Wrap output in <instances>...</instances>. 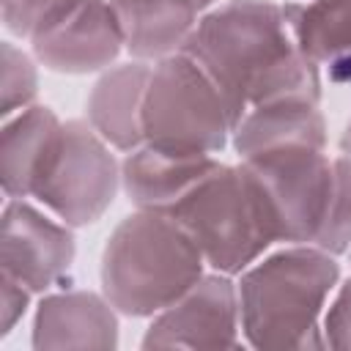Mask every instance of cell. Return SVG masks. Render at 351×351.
I'll use <instances>...</instances> for the list:
<instances>
[{
    "label": "cell",
    "instance_id": "cell-20",
    "mask_svg": "<svg viewBox=\"0 0 351 351\" xmlns=\"http://www.w3.org/2000/svg\"><path fill=\"white\" fill-rule=\"evenodd\" d=\"M3 104H0V112L8 118L14 110H25L33 96H36V66L33 60L16 49L14 44H3Z\"/></svg>",
    "mask_w": 351,
    "mask_h": 351
},
{
    "label": "cell",
    "instance_id": "cell-9",
    "mask_svg": "<svg viewBox=\"0 0 351 351\" xmlns=\"http://www.w3.org/2000/svg\"><path fill=\"white\" fill-rule=\"evenodd\" d=\"M123 44V30L110 0H77L55 25L33 38L36 58L60 74H88L110 66Z\"/></svg>",
    "mask_w": 351,
    "mask_h": 351
},
{
    "label": "cell",
    "instance_id": "cell-24",
    "mask_svg": "<svg viewBox=\"0 0 351 351\" xmlns=\"http://www.w3.org/2000/svg\"><path fill=\"white\" fill-rule=\"evenodd\" d=\"M189 3H192V5L197 8V11H203V8H208V5H214L217 0H189Z\"/></svg>",
    "mask_w": 351,
    "mask_h": 351
},
{
    "label": "cell",
    "instance_id": "cell-10",
    "mask_svg": "<svg viewBox=\"0 0 351 351\" xmlns=\"http://www.w3.org/2000/svg\"><path fill=\"white\" fill-rule=\"evenodd\" d=\"M74 261V236L66 225L47 219L22 200H11L3 211L0 266L5 274L44 291L55 285Z\"/></svg>",
    "mask_w": 351,
    "mask_h": 351
},
{
    "label": "cell",
    "instance_id": "cell-14",
    "mask_svg": "<svg viewBox=\"0 0 351 351\" xmlns=\"http://www.w3.org/2000/svg\"><path fill=\"white\" fill-rule=\"evenodd\" d=\"M324 143H326L324 118L318 112V101L310 99H282V101L258 104L247 110L233 129V145L241 159L285 145L324 148Z\"/></svg>",
    "mask_w": 351,
    "mask_h": 351
},
{
    "label": "cell",
    "instance_id": "cell-22",
    "mask_svg": "<svg viewBox=\"0 0 351 351\" xmlns=\"http://www.w3.org/2000/svg\"><path fill=\"white\" fill-rule=\"evenodd\" d=\"M30 302V288L14 280L11 274H0V337H5L16 321L25 315Z\"/></svg>",
    "mask_w": 351,
    "mask_h": 351
},
{
    "label": "cell",
    "instance_id": "cell-7",
    "mask_svg": "<svg viewBox=\"0 0 351 351\" xmlns=\"http://www.w3.org/2000/svg\"><path fill=\"white\" fill-rule=\"evenodd\" d=\"M118 181L121 173L107 140L82 121H66L33 195L66 225L80 228L110 208Z\"/></svg>",
    "mask_w": 351,
    "mask_h": 351
},
{
    "label": "cell",
    "instance_id": "cell-2",
    "mask_svg": "<svg viewBox=\"0 0 351 351\" xmlns=\"http://www.w3.org/2000/svg\"><path fill=\"white\" fill-rule=\"evenodd\" d=\"M203 252L167 211L126 217L101 252V291L126 315H154L203 277Z\"/></svg>",
    "mask_w": 351,
    "mask_h": 351
},
{
    "label": "cell",
    "instance_id": "cell-12",
    "mask_svg": "<svg viewBox=\"0 0 351 351\" xmlns=\"http://www.w3.org/2000/svg\"><path fill=\"white\" fill-rule=\"evenodd\" d=\"M214 167L217 159L211 154H186L143 143L126 156L121 181L137 208L170 211Z\"/></svg>",
    "mask_w": 351,
    "mask_h": 351
},
{
    "label": "cell",
    "instance_id": "cell-16",
    "mask_svg": "<svg viewBox=\"0 0 351 351\" xmlns=\"http://www.w3.org/2000/svg\"><path fill=\"white\" fill-rule=\"evenodd\" d=\"M123 30V44L134 58H167L184 49L197 25L189 0H110Z\"/></svg>",
    "mask_w": 351,
    "mask_h": 351
},
{
    "label": "cell",
    "instance_id": "cell-15",
    "mask_svg": "<svg viewBox=\"0 0 351 351\" xmlns=\"http://www.w3.org/2000/svg\"><path fill=\"white\" fill-rule=\"evenodd\" d=\"M151 69L143 63H126L107 71L88 96L90 126L115 148L134 151L143 137V101Z\"/></svg>",
    "mask_w": 351,
    "mask_h": 351
},
{
    "label": "cell",
    "instance_id": "cell-17",
    "mask_svg": "<svg viewBox=\"0 0 351 351\" xmlns=\"http://www.w3.org/2000/svg\"><path fill=\"white\" fill-rule=\"evenodd\" d=\"M299 47L332 80L351 82V0H313L288 5Z\"/></svg>",
    "mask_w": 351,
    "mask_h": 351
},
{
    "label": "cell",
    "instance_id": "cell-19",
    "mask_svg": "<svg viewBox=\"0 0 351 351\" xmlns=\"http://www.w3.org/2000/svg\"><path fill=\"white\" fill-rule=\"evenodd\" d=\"M77 0H3V22L22 38H36L55 25Z\"/></svg>",
    "mask_w": 351,
    "mask_h": 351
},
{
    "label": "cell",
    "instance_id": "cell-8",
    "mask_svg": "<svg viewBox=\"0 0 351 351\" xmlns=\"http://www.w3.org/2000/svg\"><path fill=\"white\" fill-rule=\"evenodd\" d=\"M239 321V288L225 274H203L154 318L143 348H236Z\"/></svg>",
    "mask_w": 351,
    "mask_h": 351
},
{
    "label": "cell",
    "instance_id": "cell-6",
    "mask_svg": "<svg viewBox=\"0 0 351 351\" xmlns=\"http://www.w3.org/2000/svg\"><path fill=\"white\" fill-rule=\"evenodd\" d=\"M274 241H313L332 186V162L324 148L285 145L241 159Z\"/></svg>",
    "mask_w": 351,
    "mask_h": 351
},
{
    "label": "cell",
    "instance_id": "cell-1",
    "mask_svg": "<svg viewBox=\"0 0 351 351\" xmlns=\"http://www.w3.org/2000/svg\"><path fill=\"white\" fill-rule=\"evenodd\" d=\"M181 52L219 88L233 123L258 104L321 96L318 66L299 47L288 5L230 0L195 25Z\"/></svg>",
    "mask_w": 351,
    "mask_h": 351
},
{
    "label": "cell",
    "instance_id": "cell-21",
    "mask_svg": "<svg viewBox=\"0 0 351 351\" xmlns=\"http://www.w3.org/2000/svg\"><path fill=\"white\" fill-rule=\"evenodd\" d=\"M324 343L332 348H351V280H346L324 318Z\"/></svg>",
    "mask_w": 351,
    "mask_h": 351
},
{
    "label": "cell",
    "instance_id": "cell-4",
    "mask_svg": "<svg viewBox=\"0 0 351 351\" xmlns=\"http://www.w3.org/2000/svg\"><path fill=\"white\" fill-rule=\"evenodd\" d=\"M167 214L222 274L247 269L274 241L263 203L241 165L217 162Z\"/></svg>",
    "mask_w": 351,
    "mask_h": 351
},
{
    "label": "cell",
    "instance_id": "cell-13",
    "mask_svg": "<svg viewBox=\"0 0 351 351\" xmlns=\"http://www.w3.org/2000/svg\"><path fill=\"white\" fill-rule=\"evenodd\" d=\"M63 123L49 107H25L0 134V181L8 197L33 195Z\"/></svg>",
    "mask_w": 351,
    "mask_h": 351
},
{
    "label": "cell",
    "instance_id": "cell-23",
    "mask_svg": "<svg viewBox=\"0 0 351 351\" xmlns=\"http://www.w3.org/2000/svg\"><path fill=\"white\" fill-rule=\"evenodd\" d=\"M340 148H343V154H346V156H351V121H348V123H346V129H343Z\"/></svg>",
    "mask_w": 351,
    "mask_h": 351
},
{
    "label": "cell",
    "instance_id": "cell-5",
    "mask_svg": "<svg viewBox=\"0 0 351 351\" xmlns=\"http://www.w3.org/2000/svg\"><path fill=\"white\" fill-rule=\"evenodd\" d=\"M233 126L219 88L186 52L159 58L143 101L145 143L186 154H214L225 148Z\"/></svg>",
    "mask_w": 351,
    "mask_h": 351
},
{
    "label": "cell",
    "instance_id": "cell-18",
    "mask_svg": "<svg viewBox=\"0 0 351 351\" xmlns=\"http://www.w3.org/2000/svg\"><path fill=\"white\" fill-rule=\"evenodd\" d=\"M315 247L340 255L351 247V156L332 159V186L324 208L321 228L315 233Z\"/></svg>",
    "mask_w": 351,
    "mask_h": 351
},
{
    "label": "cell",
    "instance_id": "cell-11",
    "mask_svg": "<svg viewBox=\"0 0 351 351\" xmlns=\"http://www.w3.org/2000/svg\"><path fill=\"white\" fill-rule=\"evenodd\" d=\"M33 346L52 348H96L118 346V318L110 299L90 291H66L47 296L33 321Z\"/></svg>",
    "mask_w": 351,
    "mask_h": 351
},
{
    "label": "cell",
    "instance_id": "cell-3",
    "mask_svg": "<svg viewBox=\"0 0 351 351\" xmlns=\"http://www.w3.org/2000/svg\"><path fill=\"white\" fill-rule=\"evenodd\" d=\"M337 274L332 252L321 247H291L252 266L239 285V315L250 346L266 351L324 346L318 318Z\"/></svg>",
    "mask_w": 351,
    "mask_h": 351
}]
</instances>
